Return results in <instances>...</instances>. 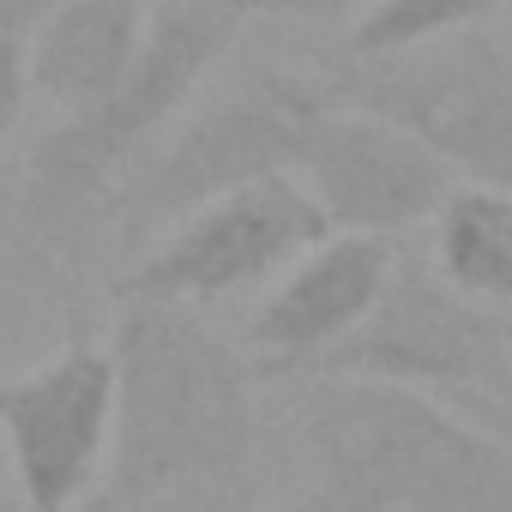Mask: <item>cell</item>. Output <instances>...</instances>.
Instances as JSON below:
<instances>
[{
	"label": "cell",
	"instance_id": "obj_1",
	"mask_svg": "<svg viewBox=\"0 0 512 512\" xmlns=\"http://www.w3.org/2000/svg\"><path fill=\"white\" fill-rule=\"evenodd\" d=\"M115 428L103 494L121 512L187 494L229 500L253 464V362L217 338L199 308L115 302Z\"/></svg>",
	"mask_w": 512,
	"mask_h": 512
},
{
	"label": "cell",
	"instance_id": "obj_2",
	"mask_svg": "<svg viewBox=\"0 0 512 512\" xmlns=\"http://www.w3.org/2000/svg\"><path fill=\"white\" fill-rule=\"evenodd\" d=\"M302 446L326 512H512V446L380 380H308Z\"/></svg>",
	"mask_w": 512,
	"mask_h": 512
},
{
	"label": "cell",
	"instance_id": "obj_3",
	"mask_svg": "<svg viewBox=\"0 0 512 512\" xmlns=\"http://www.w3.org/2000/svg\"><path fill=\"white\" fill-rule=\"evenodd\" d=\"M235 13L223 0H175L145 31L133 73L79 115H61L31 151V217L67 223L115 193V175L139 163V151L187 109L217 55L235 37Z\"/></svg>",
	"mask_w": 512,
	"mask_h": 512
},
{
	"label": "cell",
	"instance_id": "obj_4",
	"mask_svg": "<svg viewBox=\"0 0 512 512\" xmlns=\"http://www.w3.org/2000/svg\"><path fill=\"white\" fill-rule=\"evenodd\" d=\"M332 91L314 73H253L247 85H235L229 97H217L211 109H199L163 151H151L103 205L115 217L121 235H151L181 223L187 211L241 193L253 181L272 175H296L314 127L332 115Z\"/></svg>",
	"mask_w": 512,
	"mask_h": 512
},
{
	"label": "cell",
	"instance_id": "obj_5",
	"mask_svg": "<svg viewBox=\"0 0 512 512\" xmlns=\"http://www.w3.org/2000/svg\"><path fill=\"white\" fill-rule=\"evenodd\" d=\"M338 109L380 115L422 139L452 175L512 193V49L488 37H446L380 61L326 73Z\"/></svg>",
	"mask_w": 512,
	"mask_h": 512
},
{
	"label": "cell",
	"instance_id": "obj_6",
	"mask_svg": "<svg viewBox=\"0 0 512 512\" xmlns=\"http://www.w3.org/2000/svg\"><path fill=\"white\" fill-rule=\"evenodd\" d=\"M332 223L308 199L296 175L253 181L241 193H223L181 223L163 229L157 247H145L139 260L109 284L115 302H175V308H205L223 296H241L253 284H266L290 272L308 247H320Z\"/></svg>",
	"mask_w": 512,
	"mask_h": 512
},
{
	"label": "cell",
	"instance_id": "obj_7",
	"mask_svg": "<svg viewBox=\"0 0 512 512\" xmlns=\"http://www.w3.org/2000/svg\"><path fill=\"white\" fill-rule=\"evenodd\" d=\"M512 374L506 320L458 290H446L434 272L398 260L392 284L380 290L374 314L338 338L320 362H308L296 380H380L410 392H500Z\"/></svg>",
	"mask_w": 512,
	"mask_h": 512
},
{
	"label": "cell",
	"instance_id": "obj_8",
	"mask_svg": "<svg viewBox=\"0 0 512 512\" xmlns=\"http://www.w3.org/2000/svg\"><path fill=\"white\" fill-rule=\"evenodd\" d=\"M115 362L85 326L31 374L0 380V434L13 452L25 512H79L109 464Z\"/></svg>",
	"mask_w": 512,
	"mask_h": 512
},
{
	"label": "cell",
	"instance_id": "obj_9",
	"mask_svg": "<svg viewBox=\"0 0 512 512\" xmlns=\"http://www.w3.org/2000/svg\"><path fill=\"white\" fill-rule=\"evenodd\" d=\"M302 175L332 235H368V241H392L416 223H434V211L458 187V175L422 139L362 109H332L314 127Z\"/></svg>",
	"mask_w": 512,
	"mask_h": 512
},
{
	"label": "cell",
	"instance_id": "obj_10",
	"mask_svg": "<svg viewBox=\"0 0 512 512\" xmlns=\"http://www.w3.org/2000/svg\"><path fill=\"white\" fill-rule=\"evenodd\" d=\"M392 266V241L368 235H326L320 247H308L284 272V284L260 302V314L247 320L253 380H296L338 338H350L392 284Z\"/></svg>",
	"mask_w": 512,
	"mask_h": 512
},
{
	"label": "cell",
	"instance_id": "obj_11",
	"mask_svg": "<svg viewBox=\"0 0 512 512\" xmlns=\"http://www.w3.org/2000/svg\"><path fill=\"white\" fill-rule=\"evenodd\" d=\"M145 31V0H55L25 31V85L79 115L133 73Z\"/></svg>",
	"mask_w": 512,
	"mask_h": 512
},
{
	"label": "cell",
	"instance_id": "obj_12",
	"mask_svg": "<svg viewBox=\"0 0 512 512\" xmlns=\"http://www.w3.org/2000/svg\"><path fill=\"white\" fill-rule=\"evenodd\" d=\"M434 266L446 290L512 308V193L458 181L434 211Z\"/></svg>",
	"mask_w": 512,
	"mask_h": 512
},
{
	"label": "cell",
	"instance_id": "obj_13",
	"mask_svg": "<svg viewBox=\"0 0 512 512\" xmlns=\"http://www.w3.org/2000/svg\"><path fill=\"white\" fill-rule=\"evenodd\" d=\"M500 7L506 0H374L356 19V31L344 37V61H380V55H404L422 43L464 37L470 25H482Z\"/></svg>",
	"mask_w": 512,
	"mask_h": 512
},
{
	"label": "cell",
	"instance_id": "obj_14",
	"mask_svg": "<svg viewBox=\"0 0 512 512\" xmlns=\"http://www.w3.org/2000/svg\"><path fill=\"white\" fill-rule=\"evenodd\" d=\"M235 19H290V25H338L362 0H223Z\"/></svg>",
	"mask_w": 512,
	"mask_h": 512
},
{
	"label": "cell",
	"instance_id": "obj_15",
	"mask_svg": "<svg viewBox=\"0 0 512 512\" xmlns=\"http://www.w3.org/2000/svg\"><path fill=\"white\" fill-rule=\"evenodd\" d=\"M25 97H31V85H25V37L0 31V145H7V133L19 127Z\"/></svg>",
	"mask_w": 512,
	"mask_h": 512
},
{
	"label": "cell",
	"instance_id": "obj_16",
	"mask_svg": "<svg viewBox=\"0 0 512 512\" xmlns=\"http://www.w3.org/2000/svg\"><path fill=\"white\" fill-rule=\"evenodd\" d=\"M458 410H464L476 428H488L494 440L512 446V392H470V398H458Z\"/></svg>",
	"mask_w": 512,
	"mask_h": 512
},
{
	"label": "cell",
	"instance_id": "obj_17",
	"mask_svg": "<svg viewBox=\"0 0 512 512\" xmlns=\"http://www.w3.org/2000/svg\"><path fill=\"white\" fill-rule=\"evenodd\" d=\"M55 7V0H0V31H13V37H25L43 13Z\"/></svg>",
	"mask_w": 512,
	"mask_h": 512
},
{
	"label": "cell",
	"instance_id": "obj_18",
	"mask_svg": "<svg viewBox=\"0 0 512 512\" xmlns=\"http://www.w3.org/2000/svg\"><path fill=\"white\" fill-rule=\"evenodd\" d=\"M79 512H121V506H115V500H109V494H91V500H85V506H79Z\"/></svg>",
	"mask_w": 512,
	"mask_h": 512
},
{
	"label": "cell",
	"instance_id": "obj_19",
	"mask_svg": "<svg viewBox=\"0 0 512 512\" xmlns=\"http://www.w3.org/2000/svg\"><path fill=\"white\" fill-rule=\"evenodd\" d=\"M284 512H326L320 500H302V506H284Z\"/></svg>",
	"mask_w": 512,
	"mask_h": 512
},
{
	"label": "cell",
	"instance_id": "obj_20",
	"mask_svg": "<svg viewBox=\"0 0 512 512\" xmlns=\"http://www.w3.org/2000/svg\"><path fill=\"white\" fill-rule=\"evenodd\" d=\"M181 512H223L217 500H199V506H181Z\"/></svg>",
	"mask_w": 512,
	"mask_h": 512
},
{
	"label": "cell",
	"instance_id": "obj_21",
	"mask_svg": "<svg viewBox=\"0 0 512 512\" xmlns=\"http://www.w3.org/2000/svg\"><path fill=\"white\" fill-rule=\"evenodd\" d=\"M506 344H512V320H506Z\"/></svg>",
	"mask_w": 512,
	"mask_h": 512
}]
</instances>
